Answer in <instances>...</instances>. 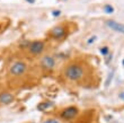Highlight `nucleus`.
Listing matches in <instances>:
<instances>
[{
    "mask_svg": "<svg viewBox=\"0 0 124 123\" xmlns=\"http://www.w3.org/2000/svg\"><path fill=\"white\" fill-rule=\"evenodd\" d=\"M65 34H67V32H65V27L64 26H62V25H58V26H55V27H53V28L51 29V32H50V35L55 40L63 39V37L65 36Z\"/></svg>",
    "mask_w": 124,
    "mask_h": 123,
    "instance_id": "nucleus-6",
    "label": "nucleus"
},
{
    "mask_svg": "<svg viewBox=\"0 0 124 123\" xmlns=\"http://www.w3.org/2000/svg\"><path fill=\"white\" fill-rule=\"evenodd\" d=\"M15 100V95L10 91H1L0 93V105H8Z\"/></svg>",
    "mask_w": 124,
    "mask_h": 123,
    "instance_id": "nucleus-7",
    "label": "nucleus"
},
{
    "mask_svg": "<svg viewBox=\"0 0 124 123\" xmlns=\"http://www.w3.org/2000/svg\"><path fill=\"white\" fill-rule=\"evenodd\" d=\"M28 70V65H27V62L23 61V60H17V61L13 62L9 67V70H8V74H9V77L11 78H20L25 76Z\"/></svg>",
    "mask_w": 124,
    "mask_h": 123,
    "instance_id": "nucleus-2",
    "label": "nucleus"
},
{
    "mask_svg": "<svg viewBox=\"0 0 124 123\" xmlns=\"http://www.w3.org/2000/svg\"><path fill=\"white\" fill-rule=\"evenodd\" d=\"M53 15H54V16H58V15H59V14H60V11H59V10H56V11H53Z\"/></svg>",
    "mask_w": 124,
    "mask_h": 123,
    "instance_id": "nucleus-12",
    "label": "nucleus"
},
{
    "mask_svg": "<svg viewBox=\"0 0 124 123\" xmlns=\"http://www.w3.org/2000/svg\"><path fill=\"white\" fill-rule=\"evenodd\" d=\"M44 123H58V121H56V120H53V119H51V120L45 121Z\"/></svg>",
    "mask_w": 124,
    "mask_h": 123,
    "instance_id": "nucleus-11",
    "label": "nucleus"
},
{
    "mask_svg": "<svg viewBox=\"0 0 124 123\" xmlns=\"http://www.w3.org/2000/svg\"><path fill=\"white\" fill-rule=\"evenodd\" d=\"M39 65H41L42 68L46 69V70H51V69L55 67V60L51 55H45L39 60Z\"/></svg>",
    "mask_w": 124,
    "mask_h": 123,
    "instance_id": "nucleus-5",
    "label": "nucleus"
},
{
    "mask_svg": "<svg viewBox=\"0 0 124 123\" xmlns=\"http://www.w3.org/2000/svg\"><path fill=\"white\" fill-rule=\"evenodd\" d=\"M104 9H105V11H106V13H108V14H112L113 11H114V8H113L112 6H109V5H108V6H105Z\"/></svg>",
    "mask_w": 124,
    "mask_h": 123,
    "instance_id": "nucleus-9",
    "label": "nucleus"
},
{
    "mask_svg": "<svg viewBox=\"0 0 124 123\" xmlns=\"http://www.w3.org/2000/svg\"><path fill=\"white\" fill-rule=\"evenodd\" d=\"M123 66H124V60H123Z\"/></svg>",
    "mask_w": 124,
    "mask_h": 123,
    "instance_id": "nucleus-15",
    "label": "nucleus"
},
{
    "mask_svg": "<svg viewBox=\"0 0 124 123\" xmlns=\"http://www.w3.org/2000/svg\"><path fill=\"white\" fill-rule=\"evenodd\" d=\"M64 77L70 81H78L81 80L84 76H85V69L81 65H69L65 67L64 71H63Z\"/></svg>",
    "mask_w": 124,
    "mask_h": 123,
    "instance_id": "nucleus-1",
    "label": "nucleus"
},
{
    "mask_svg": "<svg viewBox=\"0 0 124 123\" xmlns=\"http://www.w3.org/2000/svg\"><path fill=\"white\" fill-rule=\"evenodd\" d=\"M107 26H109V28H112L113 31H116V32H120V33H122V34H124V25L123 24H120V23H117V22H114V20H108Z\"/></svg>",
    "mask_w": 124,
    "mask_h": 123,
    "instance_id": "nucleus-8",
    "label": "nucleus"
},
{
    "mask_svg": "<svg viewBox=\"0 0 124 123\" xmlns=\"http://www.w3.org/2000/svg\"><path fill=\"white\" fill-rule=\"evenodd\" d=\"M101 53H103V54L107 55V53H108V49H107V46H105V48H103V49H101Z\"/></svg>",
    "mask_w": 124,
    "mask_h": 123,
    "instance_id": "nucleus-10",
    "label": "nucleus"
},
{
    "mask_svg": "<svg viewBox=\"0 0 124 123\" xmlns=\"http://www.w3.org/2000/svg\"><path fill=\"white\" fill-rule=\"evenodd\" d=\"M45 49V42L43 41H35V42H32L28 44L27 46V50L32 55H39L41 54Z\"/></svg>",
    "mask_w": 124,
    "mask_h": 123,
    "instance_id": "nucleus-4",
    "label": "nucleus"
},
{
    "mask_svg": "<svg viewBox=\"0 0 124 123\" xmlns=\"http://www.w3.org/2000/svg\"><path fill=\"white\" fill-rule=\"evenodd\" d=\"M78 113H79L78 107L68 106V107H65V108H63V111L60 113V117L64 121H70L72 119H75L78 115Z\"/></svg>",
    "mask_w": 124,
    "mask_h": 123,
    "instance_id": "nucleus-3",
    "label": "nucleus"
},
{
    "mask_svg": "<svg viewBox=\"0 0 124 123\" xmlns=\"http://www.w3.org/2000/svg\"><path fill=\"white\" fill-rule=\"evenodd\" d=\"M120 97H121L122 99H124V93H121V94H120Z\"/></svg>",
    "mask_w": 124,
    "mask_h": 123,
    "instance_id": "nucleus-14",
    "label": "nucleus"
},
{
    "mask_svg": "<svg viewBox=\"0 0 124 123\" xmlns=\"http://www.w3.org/2000/svg\"><path fill=\"white\" fill-rule=\"evenodd\" d=\"M27 2H30V3H34L35 2V0H26Z\"/></svg>",
    "mask_w": 124,
    "mask_h": 123,
    "instance_id": "nucleus-13",
    "label": "nucleus"
}]
</instances>
